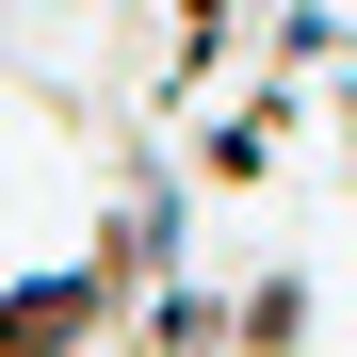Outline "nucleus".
<instances>
[{
	"instance_id": "f257e3e1",
	"label": "nucleus",
	"mask_w": 357,
	"mask_h": 357,
	"mask_svg": "<svg viewBox=\"0 0 357 357\" xmlns=\"http://www.w3.org/2000/svg\"><path fill=\"white\" fill-rule=\"evenodd\" d=\"M292 130H309V82H292V66H244V82H227V114H211V98L178 114V162H195L211 195H260V178L292 162Z\"/></svg>"
},
{
	"instance_id": "39448f33",
	"label": "nucleus",
	"mask_w": 357,
	"mask_h": 357,
	"mask_svg": "<svg viewBox=\"0 0 357 357\" xmlns=\"http://www.w3.org/2000/svg\"><path fill=\"white\" fill-rule=\"evenodd\" d=\"M325 130H341V178H357V66H341V98H325Z\"/></svg>"
},
{
	"instance_id": "20e7f679",
	"label": "nucleus",
	"mask_w": 357,
	"mask_h": 357,
	"mask_svg": "<svg viewBox=\"0 0 357 357\" xmlns=\"http://www.w3.org/2000/svg\"><path fill=\"white\" fill-rule=\"evenodd\" d=\"M309 325H325L309 260H260V276H244V341H227V357H309Z\"/></svg>"
},
{
	"instance_id": "f03ea898",
	"label": "nucleus",
	"mask_w": 357,
	"mask_h": 357,
	"mask_svg": "<svg viewBox=\"0 0 357 357\" xmlns=\"http://www.w3.org/2000/svg\"><path fill=\"white\" fill-rule=\"evenodd\" d=\"M114 341H130V276L98 244L49 276H0V357H114Z\"/></svg>"
},
{
	"instance_id": "7ed1b4c3",
	"label": "nucleus",
	"mask_w": 357,
	"mask_h": 357,
	"mask_svg": "<svg viewBox=\"0 0 357 357\" xmlns=\"http://www.w3.org/2000/svg\"><path fill=\"white\" fill-rule=\"evenodd\" d=\"M227 341H244V292H211V276H146L114 357H227Z\"/></svg>"
}]
</instances>
